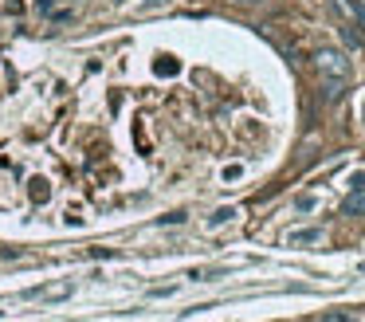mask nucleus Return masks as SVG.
<instances>
[{"label": "nucleus", "instance_id": "obj_1", "mask_svg": "<svg viewBox=\"0 0 365 322\" xmlns=\"http://www.w3.org/2000/svg\"><path fill=\"white\" fill-rule=\"evenodd\" d=\"M315 67L318 75H322V83L330 87V99H338L345 87V79H350V59H345L338 48H318L315 51Z\"/></svg>", "mask_w": 365, "mask_h": 322}, {"label": "nucleus", "instance_id": "obj_2", "mask_svg": "<svg viewBox=\"0 0 365 322\" xmlns=\"http://www.w3.org/2000/svg\"><path fill=\"white\" fill-rule=\"evenodd\" d=\"M342 212H345V216H365V185L345 197V201H342Z\"/></svg>", "mask_w": 365, "mask_h": 322}, {"label": "nucleus", "instance_id": "obj_3", "mask_svg": "<svg viewBox=\"0 0 365 322\" xmlns=\"http://www.w3.org/2000/svg\"><path fill=\"white\" fill-rule=\"evenodd\" d=\"M318 240V228H303V232H291V244H315Z\"/></svg>", "mask_w": 365, "mask_h": 322}, {"label": "nucleus", "instance_id": "obj_4", "mask_svg": "<svg viewBox=\"0 0 365 322\" xmlns=\"http://www.w3.org/2000/svg\"><path fill=\"white\" fill-rule=\"evenodd\" d=\"M232 216H236V209H216V212H212V216H208V224L216 228V224H228V220H232Z\"/></svg>", "mask_w": 365, "mask_h": 322}, {"label": "nucleus", "instance_id": "obj_5", "mask_svg": "<svg viewBox=\"0 0 365 322\" xmlns=\"http://www.w3.org/2000/svg\"><path fill=\"white\" fill-rule=\"evenodd\" d=\"M32 201H36V204L48 201V181H32Z\"/></svg>", "mask_w": 365, "mask_h": 322}, {"label": "nucleus", "instance_id": "obj_6", "mask_svg": "<svg viewBox=\"0 0 365 322\" xmlns=\"http://www.w3.org/2000/svg\"><path fill=\"white\" fill-rule=\"evenodd\" d=\"M153 71H158V75H177V63H173V59H158V63H153Z\"/></svg>", "mask_w": 365, "mask_h": 322}, {"label": "nucleus", "instance_id": "obj_7", "mask_svg": "<svg viewBox=\"0 0 365 322\" xmlns=\"http://www.w3.org/2000/svg\"><path fill=\"white\" fill-rule=\"evenodd\" d=\"M342 36H345V43H350V48H361V36H357L354 28H342Z\"/></svg>", "mask_w": 365, "mask_h": 322}, {"label": "nucleus", "instance_id": "obj_8", "mask_svg": "<svg viewBox=\"0 0 365 322\" xmlns=\"http://www.w3.org/2000/svg\"><path fill=\"white\" fill-rule=\"evenodd\" d=\"M322 322H354V318H350V314H342V311H330Z\"/></svg>", "mask_w": 365, "mask_h": 322}, {"label": "nucleus", "instance_id": "obj_9", "mask_svg": "<svg viewBox=\"0 0 365 322\" xmlns=\"http://www.w3.org/2000/svg\"><path fill=\"white\" fill-rule=\"evenodd\" d=\"M185 220V212H169V216H161V224H181Z\"/></svg>", "mask_w": 365, "mask_h": 322}, {"label": "nucleus", "instance_id": "obj_10", "mask_svg": "<svg viewBox=\"0 0 365 322\" xmlns=\"http://www.w3.org/2000/svg\"><path fill=\"white\" fill-rule=\"evenodd\" d=\"M36 8H40L43 16H51V12H55V0H40V4H36Z\"/></svg>", "mask_w": 365, "mask_h": 322}, {"label": "nucleus", "instance_id": "obj_11", "mask_svg": "<svg viewBox=\"0 0 365 322\" xmlns=\"http://www.w3.org/2000/svg\"><path fill=\"white\" fill-rule=\"evenodd\" d=\"M90 255H95V260H110L114 252H110V248H90Z\"/></svg>", "mask_w": 365, "mask_h": 322}, {"label": "nucleus", "instance_id": "obj_12", "mask_svg": "<svg viewBox=\"0 0 365 322\" xmlns=\"http://www.w3.org/2000/svg\"><path fill=\"white\" fill-rule=\"evenodd\" d=\"M232 4H240V8H252V4H259V0H232Z\"/></svg>", "mask_w": 365, "mask_h": 322}]
</instances>
